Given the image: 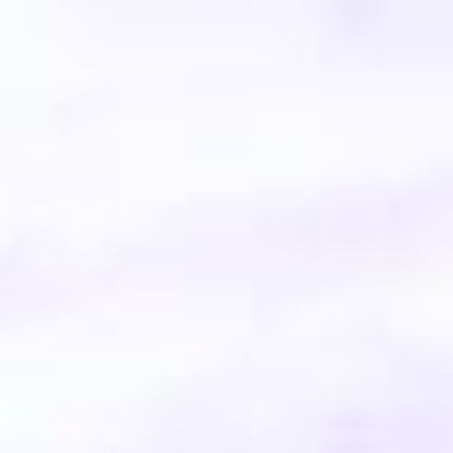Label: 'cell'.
Wrapping results in <instances>:
<instances>
[{
    "instance_id": "cell-1",
    "label": "cell",
    "mask_w": 453,
    "mask_h": 453,
    "mask_svg": "<svg viewBox=\"0 0 453 453\" xmlns=\"http://www.w3.org/2000/svg\"><path fill=\"white\" fill-rule=\"evenodd\" d=\"M344 17L378 34H453V0H344Z\"/></svg>"
}]
</instances>
